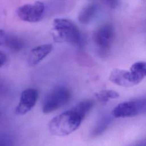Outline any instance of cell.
Instances as JSON below:
<instances>
[{"label": "cell", "instance_id": "1", "mask_svg": "<svg viewBox=\"0 0 146 146\" xmlns=\"http://www.w3.org/2000/svg\"><path fill=\"white\" fill-rule=\"evenodd\" d=\"M52 35L54 40L59 43H67L79 47L82 35L78 26L67 18H56L52 22Z\"/></svg>", "mask_w": 146, "mask_h": 146}, {"label": "cell", "instance_id": "2", "mask_svg": "<svg viewBox=\"0 0 146 146\" xmlns=\"http://www.w3.org/2000/svg\"><path fill=\"white\" fill-rule=\"evenodd\" d=\"M82 120L80 116L71 109L53 117L48 123V130L54 136H66L78 129Z\"/></svg>", "mask_w": 146, "mask_h": 146}, {"label": "cell", "instance_id": "3", "mask_svg": "<svg viewBox=\"0 0 146 146\" xmlns=\"http://www.w3.org/2000/svg\"><path fill=\"white\" fill-rule=\"evenodd\" d=\"M72 96L71 90L64 86H59L53 88L45 96L42 104L44 113H51L67 104Z\"/></svg>", "mask_w": 146, "mask_h": 146}, {"label": "cell", "instance_id": "4", "mask_svg": "<svg viewBox=\"0 0 146 146\" xmlns=\"http://www.w3.org/2000/svg\"><path fill=\"white\" fill-rule=\"evenodd\" d=\"M115 36V29L111 23H104L98 26L94 32L93 40L99 54L102 56L108 55Z\"/></svg>", "mask_w": 146, "mask_h": 146}, {"label": "cell", "instance_id": "5", "mask_svg": "<svg viewBox=\"0 0 146 146\" xmlns=\"http://www.w3.org/2000/svg\"><path fill=\"white\" fill-rule=\"evenodd\" d=\"M146 99L136 98L117 104L112 111V115L116 118L130 117L145 113Z\"/></svg>", "mask_w": 146, "mask_h": 146}, {"label": "cell", "instance_id": "6", "mask_svg": "<svg viewBox=\"0 0 146 146\" xmlns=\"http://www.w3.org/2000/svg\"><path fill=\"white\" fill-rule=\"evenodd\" d=\"M44 4L40 1H35L19 6L17 9V14L23 21L35 23L40 21L44 16Z\"/></svg>", "mask_w": 146, "mask_h": 146}, {"label": "cell", "instance_id": "7", "mask_svg": "<svg viewBox=\"0 0 146 146\" xmlns=\"http://www.w3.org/2000/svg\"><path fill=\"white\" fill-rule=\"evenodd\" d=\"M38 98L37 90L29 88L23 90L21 93L19 103L15 108V113L22 115L29 112L36 104Z\"/></svg>", "mask_w": 146, "mask_h": 146}, {"label": "cell", "instance_id": "8", "mask_svg": "<svg viewBox=\"0 0 146 146\" xmlns=\"http://www.w3.org/2000/svg\"><path fill=\"white\" fill-rule=\"evenodd\" d=\"M53 46L51 43H47L38 46L33 48L30 52L27 62L29 66H35L46 57L52 51Z\"/></svg>", "mask_w": 146, "mask_h": 146}, {"label": "cell", "instance_id": "9", "mask_svg": "<svg viewBox=\"0 0 146 146\" xmlns=\"http://www.w3.org/2000/svg\"><path fill=\"white\" fill-rule=\"evenodd\" d=\"M109 80L113 83L122 87H129L135 86L130 72L120 68H114L111 71Z\"/></svg>", "mask_w": 146, "mask_h": 146}, {"label": "cell", "instance_id": "10", "mask_svg": "<svg viewBox=\"0 0 146 146\" xmlns=\"http://www.w3.org/2000/svg\"><path fill=\"white\" fill-rule=\"evenodd\" d=\"M99 4L96 2H91L85 5L80 11L78 21L82 24H87L95 17L99 10Z\"/></svg>", "mask_w": 146, "mask_h": 146}, {"label": "cell", "instance_id": "11", "mask_svg": "<svg viewBox=\"0 0 146 146\" xmlns=\"http://www.w3.org/2000/svg\"><path fill=\"white\" fill-rule=\"evenodd\" d=\"M146 64L145 62L140 61L133 64L129 71L131 74L133 82L135 85L143 80L145 76Z\"/></svg>", "mask_w": 146, "mask_h": 146}, {"label": "cell", "instance_id": "12", "mask_svg": "<svg viewBox=\"0 0 146 146\" xmlns=\"http://www.w3.org/2000/svg\"><path fill=\"white\" fill-rule=\"evenodd\" d=\"M94 102L92 100L86 99L79 102L72 108V110L76 112L82 120H83L92 110Z\"/></svg>", "mask_w": 146, "mask_h": 146}, {"label": "cell", "instance_id": "13", "mask_svg": "<svg viewBox=\"0 0 146 146\" xmlns=\"http://www.w3.org/2000/svg\"><path fill=\"white\" fill-rule=\"evenodd\" d=\"M5 45L11 51L18 52L24 48L25 43L20 38L15 36L7 35Z\"/></svg>", "mask_w": 146, "mask_h": 146}, {"label": "cell", "instance_id": "14", "mask_svg": "<svg viewBox=\"0 0 146 146\" xmlns=\"http://www.w3.org/2000/svg\"><path fill=\"white\" fill-rule=\"evenodd\" d=\"M111 121L112 119L110 116L106 115L102 117L94 128L91 135L94 137H96L102 134L110 125Z\"/></svg>", "mask_w": 146, "mask_h": 146}, {"label": "cell", "instance_id": "15", "mask_svg": "<svg viewBox=\"0 0 146 146\" xmlns=\"http://www.w3.org/2000/svg\"><path fill=\"white\" fill-rule=\"evenodd\" d=\"M97 99L102 103H106L110 99H117L119 97V94L111 90H104L95 94Z\"/></svg>", "mask_w": 146, "mask_h": 146}, {"label": "cell", "instance_id": "16", "mask_svg": "<svg viewBox=\"0 0 146 146\" xmlns=\"http://www.w3.org/2000/svg\"><path fill=\"white\" fill-rule=\"evenodd\" d=\"M0 146H14V141L10 136L0 133Z\"/></svg>", "mask_w": 146, "mask_h": 146}, {"label": "cell", "instance_id": "17", "mask_svg": "<svg viewBox=\"0 0 146 146\" xmlns=\"http://www.w3.org/2000/svg\"><path fill=\"white\" fill-rule=\"evenodd\" d=\"M102 3H103L104 4H105L106 6H107L108 7L111 8V9H115L116 8L119 4V1H115V0H113V1H102Z\"/></svg>", "mask_w": 146, "mask_h": 146}, {"label": "cell", "instance_id": "18", "mask_svg": "<svg viewBox=\"0 0 146 146\" xmlns=\"http://www.w3.org/2000/svg\"><path fill=\"white\" fill-rule=\"evenodd\" d=\"M7 37V35L5 31L2 29H0V46L5 45Z\"/></svg>", "mask_w": 146, "mask_h": 146}, {"label": "cell", "instance_id": "19", "mask_svg": "<svg viewBox=\"0 0 146 146\" xmlns=\"http://www.w3.org/2000/svg\"><path fill=\"white\" fill-rule=\"evenodd\" d=\"M6 61H7L6 54L4 52L0 51V67H2L5 64Z\"/></svg>", "mask_w": 146, "mask_h": 146}, {"label": "cell", "instance_id": "20", "mask_svg": "<svg viewBox=\"0 0 146 146\" xmlns=\"http://www.w3.org/2000/svg\"><path fill=\"white\" fill-rule=\"evenodd\" d=\"M131 146H146L145 140L144 139L142 140L138 141L136 143H135V144H133V145H132Z\"/></svg>", "mask_w": 146, "mask_h": 146}]
</instances>
